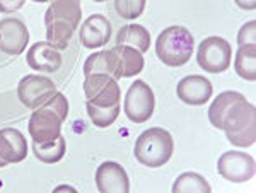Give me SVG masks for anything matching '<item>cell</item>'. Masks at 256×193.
Masks as SVG:
<instances>
[{
  "label": "cell",
  "mask_w": 256,
  "mask_h": 193,
  "mask_svg": "<svg viewBox=\"0 0 256 193\" xmlns=\"http://www.w3.org/2000/svg\"><path fill=\"white\" fill-rule=\"evenodd\" d=\"M212 126L224 130L226 138L236 147H251L256 142V110L238 91H224L208 108Z\"/></svg>",
  "instance_id": "1"
},
{
  "label": "cell",
  "mask_w": 256,
  "mask_h": 193,
  "mask_svg": "<svg viewBox=\"0 0 256 193\" xmlns=\"http://www.w3.org/2000/svg\"><path fill=\"white\" fill-rule=\"evenodd\" d=\"M84 94L88 98L86 110L98 128H108L116 122L122 112V91L116 79L104 72L84 76Z\"/></svg>",
  "instance_id": "2"
},
{
  "label": "cell",
  "mask_w": 256,
  "mask_h": 193,
  "mask_svg": "<svg viewBox=\"0 0 256 193\" xmlns=\"http://www.w3.org/2000/svg\"><path fill=\"white\" fill-rule=\"evenodd\" d=\"M82 19L80 0H52L44 12L46 41L56 50L68 48L74 32Z\"/></svg>",
  "instance_id": "3"
},
{
  "label": "cell",
  "mask_w": 256,
  "mask_h": 193,
  "mask_svg": "<svg viewBox=\"0 0 256 193\" xmlns=\"http://www.w3.org/2000/svg\"><path fill=\"white\" fill-rule=\"evenodd\" d=\"M68 100L56 91L44 104L38 106L31 113L28 130L32 142H50L62 135V125L68 116Z\"/></svg>",
  "instance_id": "4"
},
{
  "label": "cell",
  "mask_w": 256,
  "mask_h": 193,
  "mask_svg": "<svg viewBox=\"0 0 256 193\" xmlns=\"http://www.w3.org/2000/svg\"><path fill=\"white\" fill-rule=\"evenodd\" d=\"M172 152H174V140L171 134L160 126L147 128L146 132L140 134L134 147L135 159L147 168L164 166L171 159Z\"/></svg>",
  "instance_id": "5"
},
{
  "label": "cell",
  "mask_w": 256,
  "mask_h": 193,
  "mask_svg": "<svg viewBox=\"0 0 256 193\" xmlns=\"http://www.w3.org/2000/svg\"><path fill=\"white\" fill-rule=\"evenodd\" d=\"M192 32L183 26L166 28L156 41V55L168 67H183L193 55Z\"/></svg>",
  "instance_id": "6"
},
{
  "label": "cell",
  "mask_w": 256,
  "mask_h": 193,
  "mask_svg": "<svg viewBox=\"0 0 256 193\" xmlns=\"http://www.w3.org/2000/svg\"><path fill=\"white\" fill-rule=\"evenodd\" d=\"M104 60L108 74L116 80L138 76L146 65L142 53L128 44H114L110 50H104Z\"/></svg>",
  "instance_id": "7"
},
{
  "label": "cell",
  "mask_w": 256,
  "mask_h": 193,
  "mask_svg": "<svg viewBox=\"0 0 256 193\" xmlns=\"http://www.w3.org/2000/svg\"><path fill=\"white\" fill-rule=\"evenodd\" d=\"M196 62L205 72H226L230 67V62H232L230 43L227 40L220 38V36H208L198 46Z\"/></svg>",
  "instance_id": "8"
},
{
  "label": "cell",
  "mask_w": 256,
  "mask_h": 193,
  "mask_svg": "<svg viewBox=\"0 0 256 193\" xmlns=\"http://www.w3.org/2000/svg\"><path fill=\"white\" fill-rule=\"evenodd\" d=\"M156 108V96L150 86L144 80H135L128 88L123 101V112L134 123H146L152 118Z\"/></svg>",
  "instance_id": "9"
},
{
  "label": "cell",
  "mask_w": 256,
  "mask_h": 193,
  "mask_svg": "<svg viewBox=\"0 0 256 193\" xmlns=\"http://www.w3.org/2000/svg\"><path fill=\"white\" fill-rule=\"evenodd\" d=\"M55 92V82L48 77L38 76V74H30V76L22 77L18 84L19 101L30 110H36L38 106L44 104Z\"/></svg>",
  "instance_id": "10"
},
{
  "label": "cell",
  "mask_w": 256,
  "mask_h": 193,
  "mask_svg": "<svg viewBox=\"0 0 256 193\" xmlns=\"http://www.w3.org/2000/svg\"><path fill=\"white\" fill-rule=\"evenodd\" d=\"M217 171L230 183H246L254 176V159L251 154L229 150L218 158Z\"/></svg>",
  "instance_id": "11"
},
{
  "label": "cell",
  "mask_w": 256,
  "mask_h": 193,
  "mask_svg": "<svg viewBox=\"0 0 256 193\" xmlns=\"http://www.w3.org/2000/svg\"><path fill=\"white\" fill-rule=\"evenodd\" d=\"M30 31L18 18H6L0 20V52L9 56H18L28 48Z\"/></svg>",
  "instance_id": "12"
},
{
  "label": "cell",
  "mask_w": 256,
  "mask_h": 193,
  "mask_svg": "<svg viewBox=\"0 0 256 193\" xmlns=\"http://www.w3.org/2000/svg\"><path fill=\"white\" fill-rule=\"evenodd\" d=\"M96 188L101 193H128L130 180L122 164L104 161L96 170Z\"/></svg>",
  "instance_id": "13"
},
{
  "label": "cell",
  "mask_w": 256,
  "mask_h": 193,
  "mask_svg": "<svg viewBox=\"0 0 256 193\" xmlns=\"http://www.w3.org/2000/svg\"><path fill=\"white\" fill-rule=\"evenodd\" d=\"M111 38V22L106 16L92 14L82 22L79 30V40L84 48L96 50L110 43Z\"/></svg>",
  "instance_id": "14"
},
{
  "label": "cell",
  "mask_w": 256,
  "mask_h": 193,
  "mask_svg": "<svg viewBox=\"0 0 256 193\" xmlns=\"http://www.w3.org/2000/svg\"><path fill=\"white\" fill-rule=\"evenodd\" d=\"M176 94L190 106H202L212 98L214 86L204 76H186L178 82Z\"/></svg>",
  "instance_id": "15"
},
{
  "label": "cell",
  "mask_w": 256,
  "mask_h": 193,
  "mask_svg": "<svg viewBox=\"0 0 256 193\" xmlns=\"http://www.w3.org/2000/svg\"><path fill=\"white\" fill-rule=\"evenodd\" d=\"M26 62L32 70L53 74V72L60 70L62 55H60V50L52 46L48 41H38V43H34L30 50H28Z\"/></svg>",
  "instance_id": "16"
},
{
  "label": "cell",
  "mask_w": 256,
  "mask_h": 193,
  "mask_svg": "<svg viewBox=\"0 0 256 193\" xmlns=\"http://www.w3.org/2000/svg\"><path fill=\"white\" fill-rule=\"evenodd\" d=\"M28 158V140L18 128L0 130V159L6 164L22 162Z\"/></svg>",
  "instance_id": "17"
},
{
  "label": "cell",
  "mask_w": 256,
  "mask_h": 193,
  "mask_svg": "<svg viewBox=\"0 0 256 193\" xmlns=\"http://www.w3.org/2000/svg\"><path fill=\"white\" fill-rule=\"evenodd\" d=\"M116 44H128L140 53H146L150 48V32L140 24H128L116 34Z\"/></svg>",
  "instance_id": "18"
},
{
  "label": "cell",
  "mask_w": 256,
  "mask_h": 193,
  "mask_svg": "<svg viewBox=\"0 0 256 193\" xmlns=\"http://www.w3.org/2000/svg\"><path fill=\"white\" fill-rule=\"evenodd\" d=\"M31 150L32 154L36 156V159L44 164H55L62 161V158L65 156V150H67V142L65 138L56 137L55 140H50V142H32L31 144Z\"/></svg>",
  "instance_id": "19"
},
{
  "label": "cell",
  "mask_w": 256,
  "mask_h": 193,
  "mask_svg": "<svg viewBox=\"0 0 256 193\" xmlns=\"http://www.w3.org/2000/svg\"><path fill=\"white\" fill-rule=\"evenodd\" d=\"M234 68L241 79L253 82L256 79V44H242L238 48Z\"/></svg>",
  "instance_id": "20"
},
{
  "label": "cell",
  "mask_w": 256,
  "mask_h": 193,
  "mask_svg": "<svg viewBox=\"0 0 256 193\" xmlns=\"http://www.w3.org/2000/svg\"><path fill=\"white\" fill-rule=\"evenodd\" d=\"M171 190L172 193H210L212 186H210L208 182L202 174L188 171V173L178 176L176 182L172 183Z\"/></svg>",
  "instance_id": "21"
},
{
  "label": "cell",
  "mask_w": 256,
  "mask_h": 193,
  "mask_svg": "<svg viewBox=\"0 0 256 193\" xmlns=\"http://www.w3.org/2000/svg\"><path fill=\"white\" fill-rule=\"evenodd\" d=\"M147 0H114V9L123 19H137L144 14Z\"/></svg>",
  "instance_id": "22"
},
{
  "label": "cell",
  "mask_w": 256,
  "mask_h": 193,
  "mask_svg": "<svg viewBox=\"0 0 256 193\" xmlns=\"http://www.w3.org/2000/svg\"><path fill=\"white\" fill-rule=\"evenodd\" d=\"M256 43V22L254 20H250L244 26L239 30L238 32V44L242 46V44H253Z\"/></svg>",
  "instance_id": "23"
},
{
  "label": "cell",
  "mask_w": 256,
  "mask_h": 193,
  "mask_svg": "<svg viewBox=\"0 0 256 193\" xmlns=\"http://www.w3.org/2000/svg\"><path fill=\"white\" fill-rule=\"evenodd\" d=\"M26 0H0V12L4 14H9V12L19 10L24 6Z\"/></svg>",
  "instance_id": "24"
},
{
  "label": "cell",
  "mask_w": 256,
  "mask_h": 193,
  "mask_svg": "<svg viewBox=\"0 0 256 193\" xmlns=\"http://www.w3.org/2000/svg\"><path fill=\"white\" fill-rule=\"evenodd\" d=\"M238 4V7L244 10H254L256 9V0H234Z\"/></svg>",
  "instance_id": "25"
},
{
  "label": "cell",
  "mask_w": 256,
  "mask_h": 193,
  "mask_svg": "<svg viewBox=\"0 0 256 193\" xmlns=\"http://www.w3.org/2000/svg\"><path fill=\"white\" fill-rule=\"evenodd\" d=\"M60 190H70V192H76V188L67 186V184H62V186H56V188H55V192H60Z\"/></svg>",
  "instance_id": "26"
},
{
  "label": "cell",
  "mask_w": 256,
  "mask_h": 193,
  "mask_svg": "<svg viewBox=\"0 0 256 193\" xmlns=\"http://www.w3.org/2000/svg\"><path fill=\"white\" fill-rule=\"evenodd\" d=\"M31 2H38V4H44V2H52V0H31Z\"/></svg>",
  "instance_id": "27"
},
{
  "label": "cell",
  "mask_w": 256,
  "mask_h": 193,
  "mask_svg": "<svg viewBox=\"0 0 256 193\" xmlns=\"http://www.w3.org/2000/svg\"><path fill=\"white\" fill-rule=\"evenodd\" d=\"M4 166H7V164H6V162H4V161H2V159H0V168H4Z\"/></svg>",
  "instance_id": "28"
},
{
  "label": "cell",
  "mask_w": 256,
  "mask_h": 193,
  "mask_svg": "<svg viewBox=\"0 0 256 193\" xmlns=\"http://www.w3.org/2000/svg\"><path fill=\"white\" fill-rule=\"evenodd\" d=\"M94 2H106V0H94Z\"/></svg>",
  "instance_id": "29"
}]
</instances>
